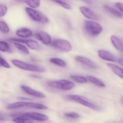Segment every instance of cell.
<instances>
[{"label":"cell","instance_id":"44dd1931","mask_svg":"<svg viewBox=\"0 0 123 123\" xmlns=\"http://www.w3.org/2000/svg\"><path fill=\"white\" fill-rule=\"evenodd\" d=\"M87 79L90 82L94 83L95 85L99 87H105V84L103 82L94 77H92V76H88L87 77Z\"/></svg>","mask_w":123,"mask_h":123},{"label":"cell","instance_id":"484cf974","mask_svg":"<svg viewBox=\"0 0 123 123\" xmlns=\"http://www.w3.org/2000/svg\"><path fill=\"white\" fill-rule=\"evenodd\" d=\"M51 0L60 5L65 9L67 10H70L71 9V6H70V5L66 2L65 0Z\"/></svg>","mask_w":123,"mask_h":123},{"label":"cell","instance_id":"6da1fadb","mask_svg":"<svg viewBox=\"0 0 123 123\" xmlns=\"http://www.w3.org/2000/svg\"><path fill=\"white\" fill-rule=\"evenodd\" d=\"M68 98L71 100L77 102L93 110L96 111H99L100 110V108L99 106L91 102L86 98L81 96L76 95H70L68 96Z\"/></svg>","mask_w":123,"mask_h":123},{"label":"cell","instance_id":"9c48e42d","mask_svg":"<svg viewBox=\"0 0 123 123\" xmlns=\"http://www.w3.org/2000/svg\"><path fill=\"white\" fill-rule=\"evenodd\" d=\"M36 36L37 39L46 45H49L51 43V37L46 32L40 31L36 34Z\"/></svg>","mask_w":123,"mask_h":123},{"label":"cell","instance_id":"5bb4252c","mask_svg":"<svg viewBox=\"0 0 123 123\" xmlns=\"http://www.w3.org/2000/svg\"><path fill=\"white\" fill-rule=\"evenodd\" d=\"M16 34L22 38H28L32 36V32L30 29L27 28H23L17 31Z\"/></svg>","mask_w":123,"mask_h":123},{"label":"cell","instance_id":"7a4b0ae2","mask_svg":"<svg viewBox=\"0 0 123 123\" xmlns=\"http://www.w3.org/2000/svg\"><path fill=\"white\" fill-rule=\"evenodd\" d=\"M11 62L16 67L24 70L39 73H43L45 71V69L42 67L28 64L20 60H12Z\"/></svg>","mask_w":123,"mask_h":123},{"label":"cell","instance_id":"cb8c5ba5","mask_svg":"<svg viewBox=\"0 0 123 123\" xmlns=\"http://www.w3.org/2000/svg\"><path fill=\"white\" fill-rule=\"evenodd\" d=\"M70 77L74 81L79 83H86L87 81V79L82 76L77 75H71Z\"/></svg>","mask_w":123,"mask_h":123},{"label":"cell","instance_id":"e0dca14e","mask_svg":"<svg viewBox=\"0 0 123 123\" xmlns=\"http://www.w3.org/2000/svg\"><path fill=\"white\" fill-rule=\"evenodd\" d=\"M13 121L16 123H30L33 122L32 119L28 117L25 116L16 117L12 119Z\"/></svg>","mask_w":123,"mask_h":123},{"label":"cell","instance_id":"7402d4cb","mask_svg":"<svg viewBox=\"0 0 123 123\" xmlns=\"http://www.w3.org/2000/svg\"><path fill=\"white\" fill-rule=\"evenodd\" d=\"M49 62L62 67H64L66 66V64L65 62L62 60L60 59L59 58H51L50 59Z\"/></svg>","mask_w":123,"mask_h":123},{"label":"cell","instance_id":"1f68e13d","mask_svg":"<svg viewBox=\"0 0 123 123\" xmlns=\"http://www.w3.org/2000/svg\"><path fill=\"white\" fill-rule=\"evenodd\" d=\"M10 40L11 41L13 42H18V43H26V40L25 39H21L18 38H10Z\"/></svg>","mask_w":123,"mask_h":123},{"label":"cell","instance_id":"d6986e66","mask_svg":"<svg viewBox=\"0 0 123 123\" xmlns=\"http://www.w3.org/2000/svg\"><path fill=\"white\" fill-rule=\"evenodd\" d=\"M25 44L30 49L33 50H38L40 49V46L38 43L34 40H27Z\"/></svg>","mask_w":123,"mask_h":123},{"label":"cell","instance_id":"9a60e30c","mask_svg":"<svg viewBox=\"0 0 123 123\" xmlns=\"http://www.w3.org/2000/svg\"><path fill=\"white\" fill-rule=\"evenodd\" d=\"M108 65L117 75L123 79V69L118 65L112 64H108Z\"/></svg>","mask_w":123,"mask_h":123},{"label":"cell","instance_id":"5b68a950","mask_svg":"<svg viewBox=\"0 0 123 123\" xmlns=\"http://www.w3.org/2000/svg\"><path fill=\"white\" fill-rule=\"evenodd\" d=\"M52 46L55 48L65 52L70 51L72 49L71 44L68 41L60 39L54 40L52 42Z\"/></svg>","mask_w":123,"mask_h":123},{"label":"cell","instance_id":"f1b7e54d","mask_svg":"<svg viewBox=\"0 0 123 123\" xmlns=\"http://www.w3.org/2000/svg\"><path fill=\"white\" fill-rule=\"evenodd\" d=\"M8 8L7 6L3 4H1L0 5V16L1 18L5 16L7 12Z\"/></svg>","mask_w":123,"mask_h":123},{"label":"cell","instance_id":"f546056e","mask_svg":"<svg viewBox=\"0 0 123 123\" xmlns=\"http://www.w3.org/2000/svg\"><path fill=\"white\" fill-rule=\"evenodd\" d=\"M64 116L67 117L74 119H77L80 117V115L75 112L65 113L64 114Z\"/></svg>","mask_w":123,"mask_h":123},{"label":"cell","instance_id":"f35d334b","mask_svg":"<svg viewBox=\"0 0 123 123\" xmlns=\"http://www.w3.org/2000/svg\"><path fill=\"white\" fill-rule=\"evenodd\" d=\"M121 103L123 105V96L122 97L121 99Z\"/></svg>","mask_w":123,"mask_h":123},{"label":"cell","instance_id":"ba28073f","mask_svg":"<svg viewBox=\"0 0 123 123\" xmlns=\"http://www.w3.org/2000/svg\"><path fill=\"white\" fill-rule=\"evenodd\" d=\"M21 88L26 93L31 96L39 98H46V96L44 93L33 90L30 87L22 85L21 86Z\"/></svg>","mask_w":123,"mask_h":123},{"label":"cell","instance_id":"52a82bcc","mask_svg":"<svg viewBox=\"0 0 123 123\" xmlns=\"http://www.w3.org/2000/svg\"><path fill=\"white\" fill-rule=\"evenodd\" d=\"M80 10L82 14L88 19L98 20L99 18L98 15L89 8L82 6L80 8Z\"/></svg>","mask_w":123,"mask_h":123},{"label":"cell","instance_id":"d6a6232c","mask_svg":"<svg viewBox=\"0 0 123 123\" xmlns=\"http://www.w3.org/2000/svg\"><path fill=\"white\" fill-rule=\"evenodd\" d=\"M115 6L123 13V3H117L115 4Z\"/></svg>","mask_w":123,"mask_h":123},{"label":"cell","instance_id":"83f0119b","mask_svg":"<svg viewBox=\"0 0 123 123\" xmlns=\"http://www.w3.org/2000/svg\"><path fill=\"white\" fill-rule=\"evenodd\" d=\"M47 84L51 87L56 89H61L60 84L59 81L51 80L47 82Z\"/></svg>","mask_w":123,"mask_h":123},{"label":"cell","instance_id":"ffe728a7","mask_svg":"<svg viewBox=\"0 0 123 123\" xmlns=\"http://www.w3.org/2000/svg\"><path fill=\"white\" fill-rule=\"evenodd\" d=\"M0 50L5 52L12 53V51L9 44L5 41L0 42Z\"/></svg>","mask_w":123,"mask_h":123},{"label":"cell","instance_id":"8d00e7d4","mask_svg":"<svg viewBox=\"0 0 123 123\" xmlns=\"http://www.w3.org/2000/svg\"><path fill=\"white\" fill-rule=\"evenodd\" d=\"M31 77L34 78H38V79L41 78H42L41 77H40V76H39V75H31Z\"/></svg>","mask_w":123,"mask_h":123},{"label":"cell","instance_id":"3957f363","mask_svg":"<svg viewBox=\"0 0 123 123\" xmlns=\"http://www.w3.org/2000/svg\"><path fill=\"white\" fill-rule=\"evenodd\" d=\"M86 32L91 36H98L102 31V26L98 23L93 21H86L84 24Z\"/></svg>","mask_w":123,"mask_h":123},{"label":"cell","instance_id":"7c38bea8","mask_svg":"<svg viewBox=\"0 0 123 123\" xmlns=\"http://www.w3.org/2000/svg\"><path fill=\"white\" fill-rule=\"evenodd\" d=\"M59 81L60 84L61 89L63 90H69L73 88L75 86L74 83L67 80H62Z\"/></svg>","mask_w":123,"mask_h":123},{"label":"cell","instance_id":"d4e9b609","mask_svg":"<svg viewBox=\"0 0 123 123\" xmlns=\"http://www.w3.org/2000/svg\"><path fill=\"white\" fill-rule=\"evenodd\" d=\"M14 44L15 46L18 49V50L21 51L22 52L25 53L26 54H29V52L27 47L17 42H14Z\"/></svg>","mask_w":123,"mask_h":123},{"label":"cell","instance_id":"603a6c76","mask_svg":"<svg viewBox=\"0 0 123 123\" xmlns=\"http://www.w3.org/2000/svg\"><path fill=\"white\" fill-rule=\"evenodd\" d=\"M0 31L3 33L6 34L9 33L10 28L7 24L3 21H0Z\"/></svg>","mask_w":123,"mask_h":123},{"label":"cell","instance_id":"836d02e7","mask_svg":"<svg viewBox=\"0 0 123 123\" xmlns=\"http://www.w3.org/2000/svg\"><path fill=\"white\" fill-rule=\"evenodd\" d=\"M82 0L85 3H87L88 5H91L92 3V2L91 0Z\"/></svg>","mask_w":123,"mask_h":123},{"label":"cell","instance_id":"74e56055","mask_svg":"<svg viewBox=\"0 0 123 123\" xmlns=\"http://www.w3.org/2000/svg\"><path fill=\"white\" fill-rule=\"evenodd\" d=\"M118 62L120 64L123 66V59H119L118 60Z\"/></svg>","mask_w":123,"mask_h":123},{"label":"cell","instance_id":"4316f807","mask_svg":"<svg viewBox=\"0 0 123 123\" xmlns=\"http://www.w3.org/2000/svg\"><path fill=\"white\" fill-rule=\"evenodd\" d=\"M27 4L33 8H37L40 5V0H28Z\"/></svg>","mask_w":123,"mask_h":123},{"label":"cell","instance_id":"ac0fdd59","mask_svg":"<svg viewBox=\"0 0 123 123\" xmlns=\"http://www.w3.org/2000/svg\"><path fill=\"white\" fill-rule=\"evenodd\" d=\"M26 102L25 101H18L13 103L7 106L8 109H13L19 108L21 107H25Z\"/></svg>","mask_w":123,"mask_h":123},{"label":"cell","instance_id":"30bf717a","mask_svg":"<svg viewBox=\"0 0 123 123\" xmlns=\"http://www.w3.org/2000/svg\"><path fill=\"white\" fill-rule=\"evenodd\" d=\"M98 54L99 56L103 59L112 62H116V61L115 57L108 51L101 49L98 51Z\"/></svg>","mask_w":123,"mask_h":123},{"label":"cell","instance_id":"8fae6325","mask_svg":"<svg viewBox=\"0 0 123 123\" xmlns=\"http://www.w3.org/2000/svg\"><path fill=\"white\" fill-rule=\"evenodd\" d=\"M76 59L81 64L88 67L93 69L96 68V65L91 60L86 57L82 56H77L76 57Z\"/></svg>","mask_w":123,"mask_h":123},{"label":"cell","instance_id":"4fadbf2b","mask_svg":"<svg viewBox=\"0 0 123 123\" xmlns=\"http://www.w3.org/2000/svg\"><path fill=\"white\" fill-rule=\"evenodd\" d=\"M111 40L115 48L120 51L123 52V42L116 36H112Z\"/></svg>","mask_w":123,"mask_h":123},{"label":"cell","instance_id":"277c9868","mask_svg":"<svg viewBox=\"0 0 123 123\" xmlns=\"http://www.w3.org/2000/svg\"><path fill=\"white\" fill-rule=\"evenodd\" d=\"M25 10L29 17L34 21L41 23L49 22L48 18L40 12L29 7H26Z\"/></svg>","mask_w":123,"mask_h":123},{"label":"cell","instance_id":"4dcf8cb0","mask_svg":"<svg viewBox=\"0 0 123 123\" xmlns=\"http://www.w3.org/2000/svg\"><path fill=\"white\" fill-rule=\"evenodd\" d=\"M0 64L1 65L6 68H11L10 65L2 57H0Z\"/></svg>","mask_w":123,"mask_h":123},{"label":"cell","instance_id":"e575fe53","mask_svg":"<svg viewBox=\"0 0 123 123\" xmlns=\"http://www.w3.org/2000/svg\"><path fill=\"white\" fill-rule=\"evenodd\" d=\"M16 2H19L24 3H27L28 0H13Z\"/></svg>","mask_w":123,"mask_h":123},{"label":"cell","instance_id":"2e32d148","mask_svg":"<svg viewBox=\"0 0 123 123\" xmlns=\"http://www.w3.org/2000/svg\"><path fill=\"white\" fill-rule=\"evenodd\" d=\"M104 8L106 11L116 17L119 18H122L123 17V14L121 12L111 7L105 5L104 6Z\"/></svg>","mask_w":123,"mask_h":123},{"label":"cell","instance_id":"d590c367","mask_svg":"<svg viewBox=\"0 0 123 123\" xmlns=\"http://www.w3.org/2000/svg\"><path fill=\"white\" fill-rule=\"evenodd\" d=\"M19 100H33L31 98H24V97H19L18 98Z\"/></svg>","mask_w":123,"mask_h":123},{"label":"cell","instance_id":"8992f818","mask_svg":"<svg viewBox=\"0 0 123 123\" xmlns=\"http://www.w3.org/2000/svg\"><path fill=\"white\" fill-rule=\"evenodd\" d=\"M21 116L26 117L31 119L40 121H47L49 119V117L46 115L34 112H26L21 113Z\"/></svg>","mask_w":123,"mask_h":123},{"label":"cell","instance_id":"ab89813d","mask_svg":"<svg viewBox=\"0 0 123 123\" xmlns=\"http://www.w3.org/2000/svg\"></svg>","mask_w":123,"mask_h":123}]
</instances>
